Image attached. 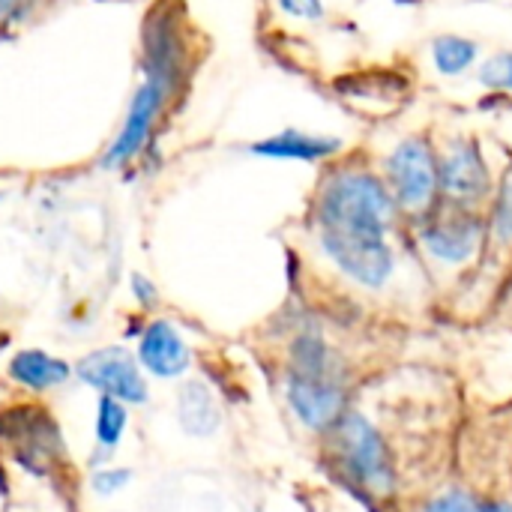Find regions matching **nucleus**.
Instances as JSON below:
<instances>
[{"instance_id": "dca6fc26", "label": "nucleus", "mask_w": 512, "mask_h": 512, "mask_svg": "<svg viewBox=\"0 0 512 512\" xmlns=\"http://www.w3.org/2000/svg\"><path fill=\"white\" fill-rule=\"evenodd\" d=\"M474 81L489 96H512V48H495L480 57Z\"/></svg>"}, {"instance_id": "f8f14e48", "label": "nucleus", "mask_w": 512, "mask_h": 512, "mask_svg": "<svg viewBox=\"0 0 512 512\" xmlns=\"http://www.w3.org/2000/svg\"><path fill=\"white\" fill-rule=\"evenodd\" d=\"M480 57H483V45H480V39H474L468 33L447 30V33H435L426 42L429 69L441 81H459V78L474 75Z\"/></svg>"}, {"instance_id": "7ed1b4c3", "label": "nucleus", "mask_w": 512, "mask_h": 512, "mask_svg": "<svg viewBox=\"0 0 512 512\" xmlns=\"http://www.w3.org/2000/svg\"><path fill=\"white\" fill-rule=\"evenodd\" d=\"M285 399L294 417L327 435L348 411V393L342 381V366L333 348L315 336L303 333L291 345V366L285 375Z\"/></svg>"}, {"instance_id": "f3484780", "label": "nucleus", "mask_w": 512, "mask_h": 512, "mask_svg": "<svg viewBox=\"0 0 512 512\" xmlns=\"http://www.w3.org/2000/svg\"><path fill=\"white\" fill-rule=\"evenodd\" d=\"M423 512H512V501H480L471 492L462 489H450L435 495Z\"/></svg>"}, {"instance_id": "ddd939ff", "label": "nucleus", "mask_w": 512, "mask_h": 512, "mask_svg": "<svg viewBox=\"0 0 512 512\" xmlns=\"http://www.w3.org/2000/svg\"><path fill=\"white\" fill-rule=\"evenodd\" d=\"M177 423L189 438L207 441L222 429V408L204 381H186L177 393Z\"/></svg>"}, {"instance_id": "6e6552de", "label": "nucleus", "mask_w": 512, "mask_h": 512, "mask_svg": "<svg viewBox=\"0 0 512 512\" xmlns=\"http://www.w3.org/2000/svg\"><path fill=\"white\" fill-rule=\"evenodd\" d=\"M72 375L84 387H90L96 396L117 399L126 408L147 405V399H150L147 375L138 366L135 354L129 348H123V345H105V348L87 351L72 366Z\"/></svg>"}, {"instance_id": "0eeeda50", "label": "nucleus", "mask_w": 512, "mask_h": 512, "mask_svg": "<svg viewBox=\"0 0 512 512\" xmlns=\"http://www.w3.org/2000/svg\"><path fill=\"white\" fill-rule=\"evenodd\" d=\"M408 231H411L417 249L429 261L450 267V270H459V267H468L471 261H477L489 243L486 213L447 207V204H438L429 216L411 222Z\"/></svg>"}, {"instance_id": "aec40b11", "label": "nucleus", "mask_w": 512, "mask_h": 512, "mask_svg": "<svg viewBox=\"0 0 512 512\" xmlns=\"http://www.w3.org/2000/svg\"><path fill=\"white\" fill-rule=\"evenodd\" d=\"M39 6H42V0H0V36L18 24H24Z\"/></svg>"}, {"instance_id": "4be33fe9", "label": "nucleus", "mask_w": 512, "mask_h": 512, "mask_svg": "<svg viewBox=\"0 0 512 512\" xmlns=\"http://www.w3.org/2000/svg\"><path fill=\"white\" fill-rule=\"evenodd\" d=\"M393 6H405V9H411V6H420L423 0H390Z\"/></svg>"}, {"instance_id": "1a4fd4ad", "label": "nucleus", "mask_w": 512, "mask_h": 512, "mask_svg": "<svg viewBox=\"0 0 512 512\" xmlns=\"http://www.w3.org/2000/svg\"><path fill=\"white\" fill-rule=\"evenodd\" d=\"M246 153L270 162H300V165H330L348 153V141L336 132H312L300 126H285L264 138L246 144Z\"/></svg>"}, {"instance_id": "39448f33", "label": "nucleus", "mask_w": 512, "mask_h": 512, "mask_svg": "<svg viewBox=\"0 0 512 512\" xmlns=\"http://www.w3.org/2000/svg\"><path fill=\"white\" fill-rule=\"evenodd\" d=\"M327 438L333 447V459L351 486H357L375 501L390 498L396 492L393 453L384 435L363 414L345 411V417L327 432Z\"/></svg>"}, {"instance_id": "9b49d317", "label": "nucleus", "mask_w": 512, "mask_h": 512, "mask_svg": "<svg viewBox=\"0 0 512 512\" xmlns=\"http://www.w3.org/2000/svg\"><path fill=\"white\" fill-rule=\"evenodd\" d=\"M6 378L30 393H48L63 387L72 378V363L42 351V348H21L6 363Z\"/></svg>"}, {"instance_id": "4468645a", "label": "nucleus", "mask_w": 512, "mask_h": 512, "mask_svg": "<svg viewBox=\"0 0 512 512\" xmlns=\"http://www.w3.org/2000/svg\"><path fill=\"white\" fill-rule=\"evenodd\" d=\"M126 429H129V408L117 399L99 396L96 414H93V447H96V453L90 456V468H102L105 459L114 456Z\"/></svg>"}, {"instance_id": "f03ea898", "label": "nucleus", "mask_w": 512, "mask_h": 512, "mask_svg": "<svg viewBox=\"0 0 512 512\" xmlns=\"http://www.w3.org/2000/svg\"><path fill=\"white\" fill-rule=\"evenodd\" d=\"M189 72H192L189 30L174 12V6L162 3L144 21L141 78L129 96L120 129L114 132V138L99 156L102 171H126L132 162H138L147 153L162 120L183 96Z\"/></svg>"}, {"instance_id": "9d476101", "label": "nucleus", "mask_w": 512, "mask_h": 512, "mask_svg": "<svg viewBox=\"0 0 512 512\" xmlns=\"http://www.w3.org/2000/svg\"><path fill=\"white\" fill-rule=\"evenodd\" d=\"M135 360L150 378L174 381L183 378L192 366V348L180 327L168 318H153L141 327L138 345H135Z\"/></svg>"}, {"instance_id": "20e7f679", "label": "nucleus", "mask_w": 512, "mask_h": 512, "mask_svg": "<svg viewBox=\"0 0 512 512\" xmlns=\"http://www.w3.org/2000/svg\"><path fill=\"white\" fill-rule=\"evenodd\" d=\"M384 186L390 189L405 225L429 216L441 204L438 186V138L426 129L399 132L375 153Z\"/></svg>"}, {"instance_id": "412c9836", "label": "nucleus", "mask_w": 512, "mask_h": 512, "mask_svg": "<svg viewBox=\"0 0 512 512\" xmlns=\"http://www.w3.org/2000/svg\"><path fill=\"white\" fill-rule=\"evenodd\" d=\"M129 288H132V297H135V303H138V309L147 315V312H153V309H159V288L144 276V273H132V279H129Z\"/></svg>"}, {"instance_id": "6ab92c4d", "label": "nucleus", "mask_w": 512, "mask_h": 512, "mask_svg": "<svg viewBox=\"0 0 512 512\" xmlns=\"http://www.w3.org/2000/svg\"><path fill=\"white\" fill-rule=\"evenodd\" d=\"M129 483H132V471L120 465H102V468H93L90 474V489L99 498H114L123 489H129Z\"/></svg>"}, {"instance_id": "2eb2a0df", "label": "nucleus", "mask_w": 512, "mask_h": 512, "mask_svg": "<svg viewBox=\"0 0 512 512\" xmlns=\"http://www.w3.org/2000/svg\"><path fill=\"white\" fill-rule=\"evenodd\" d=\"M486 225L489 240H495L501 249H512V168L498 177L495 195L486 207Z\"/></svg>"}, {"instance_id": "a211bd4d", "label": "nucleus", "mask_w": 512, "mask_h": 512, "mask_svg": "<svg viewBox=\"0 0 512 512\" xmlns=\"http://www.w3.org/2000/svg\"><path fill=\"white\" fill-rule=\"evenodd\" d=\"M270 3L291 24L315 27V24H324L327 21V3L324 0H270Z\"/></svg>"}, {"instance_id": "423d86ee", "label": "nucleus", "mask_w": 512, "mask_h": 512, "mask_svg": "<svg viewBox=\"0 0 512 512\" xmlns=\"http://www.w3.org/2000/svg\"><path fill=\"white\" fill-rule=\"evenodd\" d=\"M438 186L441 204L486 213L498 186V174L477 135L447 132L438 138Z\"/></svg>"}, {"instance_id": "f257e3e1", "label": "nucleus", "mask_w": 512, "mask_h": 512, "mask_svg": "<svg viewBox=\"0 0 512 512\" xmlns=\"http://www.w3.org/2000/svg\"><path fill=\"white\" fill-rule=\"evenodd\" d=\"M321 255L354 285L381 291L399 267L396 237L405 225L378 168L363 153L324 165L309 204Z\"/></svg>"}]
</instances>
